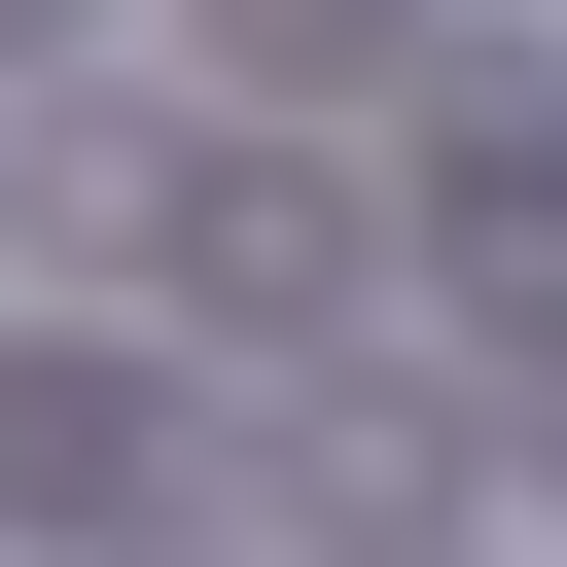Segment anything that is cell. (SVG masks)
<instances>
[{
	"label": "cell",
	"instance_id": "cell-3",
	"mask_svg": "<svg viewBox=\"0 0 567 567\" xmlns=\"http://www.w3.org/2000/svg\"><path fill=\"white\" fill-rule=\"evenodd\" d=\"M0 35H71V0H0Z\"/></svg>",
	"mask_w": 567,
	"mask_h": 567
},
{
	"label": "cell",
	"instance_id": "cell-1",
	"mask_svg": "<svg viewBox=\"0 0 567 567\" xmlns=\"http://www.w3.org/2000/svg\"><path fill=\"white\" fill-rule=\"evenodd\" d=\"M213 319H248V354L354 319V213H319V177H213Z\"/></svg>",
	"mask_w": 567,
	"mask_h": 567
},
{
	"label": "cell",
	"instance_id": "cell-2",
	"mask_svg": "<svg viewBox=\"0 0 567 567\" xmlns=\"http://www.w3.org/2000/svg\"><path fill=\"white\" fill-rule=\"evenodd\" d=\"M354 35H390V0H248V71H354Z\"/></svg>",
	"mask_w": 567,
	"mask_h": 567
}]
</instances>
